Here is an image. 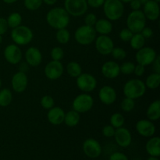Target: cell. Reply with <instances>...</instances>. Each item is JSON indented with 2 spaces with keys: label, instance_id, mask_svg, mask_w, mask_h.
<instances>
[{
  "label": "cell",
  "instance_id": "cb8c5ba5",
  "mask_svg": "<svg viewBox=\"0 0 160 160\" xmlns=\"http://www.w3.org/2000/svg\"><path fill=\"white\" fill-rule=\"evenodd\" d=\"M145 149L150 156L159 157L160 156V138L159 137H151L145 145Z\"/></svg>",
  "mask_w": 160,
  "mask_h": 160
},
{
  "label": "cell",
  "instance_id": "7dc6e473",
  "mask_svg": "<svg viewBox=\"0 0 160 160\" xmlns=\"http://www.w3.org/2000/svg\"><path fill=\"white\" fill-rule=\"evenodd\" d=\"M140 33L142 34V36H143L145 39L150 38L153 35L152 29L151 28H149V27L146 26L142 29V31H141Z\"/></svg>",
  "mask_w": 160,
  "mask_h": 160
},
{
  "label": "cell",
  "instance_id": "6da1fadb",
  "mask_svg": "<svg viewBox=\"0 0 160 160\" xmlns=\"http://www.w3.org/2000/svg\"><path fill=\"white\" fill-rule=\"evenodd\" d=\"M70 15L64 8L55 7L51 9L46 15V21L53 29L67 28L70 23Z\"/></svg>",
  "mask_w": 160,
  "mask_h": 160
},
{
  "label": "cell",
  "instance_id": "52a82bcc",
  "mask_svg": "<svg viewBox=\"0 0 160 160\" xmlns=\"http://www.w3.org/2000/svg\"><path fill=\"white\" fill-rule=\"evenodd\" d=\"M88 6L87 0H65L64 1V9L70 16L74 17H81L87 12Z\"/></svg>",
  "mask_w": 160,
  "mask_h": 160
},
{
  "label": "cell",
  "instance_id": "8992f818",
  "mask_svg": "<svg viewBox=\"0 0 160 160\" xmlns=\"http://www.w3.org/2000/svg\"><path fill=\"white\" fill-rule=\"evenodd\" d=\"M146 18L141 9L133 10L127 17V28L133 33H140L146 26Z\"/></svg>",
  "mask_w": 160,
  "mask_h": 160
},
{
  "label": "cell",
  "instance_id": "e575fe53",
  "mask_svg": "<svg viewBox=\"0 0 160 160\" xmlns=\"http://www.w3.org/2000/svg\"><path fill=\"white\" fill-rule=\"evenodd\" d=\"M135 64L132 62H124L120 65V73L124 75H130L134 73Z\"/></svg>",
  "mask_w": 160,
  "mask_h": 160
},
{
  "label": "cell",
  "instance_id": "74e56055",
  "mask_svg": "<svg viewBox=\"0 0 160 160\" xmlns=\"http://www.w3.org/2000/svg\"><path fill=\"white\" fill-rule=\"evenodd\" d=\"M50 56L52 60L60 61L62 60L64 56V52L62 48L59 46H56L52 48Z\"/></svg>",
  "mask_w": 160,
  "mask_h": 160
},
{
  "label": "cell",
  "instance_id": "b9f144b4",
  "mask_svg": "<svg viewBox=\"0 0 160 160\" xmlns=\"http://www.w3.org/2000/svg\"><path fill=\"white\" fill-rule=\"evenodd\" d=\"M97 21V17L95 14L92 13V12H90V13H88L87 15L84 17V23L85 25H88V26L94 27L95 23H96Z\"/></svg>",
  "mask_w": 160,
  "mask_h": 160
},
{
  "label": "cell",
  "instance_id": "f907efd6",
  "mask_svg": "<svg viewBox=\"0 0 160 160\" xmlns=\"http://www.w3.org/2000/svg\"><path fill=\"white\" fill-rule=\"evenodd\" d=\"M29 67L30 66L28 65L26 62H21L20 65V70H19V71L23 72V73H27V72L29 70Z\"/></svg>",
  "mask_w": 160,
  "mask_h": 160
},
{
  "label": "cell",
  "instance_id": "f35d334b",
  "mask_svg": "<svg viewBox=\"0 0 160 160\" xmlns=\"http://www.w3.org/2000/svg\"><path fill=\"white\" fill-rule=\"evenodd\" d=\"M41 106H42V108H44L45 109H50L51 108H52L55 105V101L53 99V98L50 95H44L42 98H41Z\"/></svg>",
  "mask_w": 160,
  "mask_h": 160
},
{
  "label": "cell",
  "instance_id": "4316f807",
  "mask_svg": "<svg viewBox=\"0 0 160 160\" xmlns=\"http://www.w3.org/2000/svg\"><path fill=\"white\" fill-rule=\"evenodd\" d=\"M130 45L134 50H139L144 47L145 43V38L141 33H134L130 40Z\"/></svg>",
  "mask_w": 160,
  "mask_h": 160
},
{
  "label": "cell",
  "instance_id": "3957f363",
  "mask_svg": "<svg viewBox=\"0 0 160 160\" xmlns=\"http://www.w3.org/2000/svg\"><path fill=\"white\" fill-rule=\"evenodd\" d=\"M102 6L105 16L110 21H117L123 17L124 6L120 0H105Z\"/></svg>",
  "mask_w": 160,
  "mask_h": 160
},
{
  "label": "cell",
  "instance_id": "d4e9b609",
  "mask_svg": "<svg viewBox=\"0 0 160 160\" xmlns=\"http://www.w3.org/2000/svg\"><path fill=\"white\" fill-rule=\"evenodd\" d=\"M146 117L151 121H156L160 118V101L156 100L148 106L146 111Z\"/></svg>",
  "mask_w": 160,
  "mask_h": 160
},
{
  "label": "cell",
  "instance_id": "bcb514c9",
  "mask_svg": "<svg viewBox=\"0 0 160 160\" xmlns=\"http://www.w3.org/2000/svg\"><path fill=\"white\" fill-rule=\"evenodd\" d=\"M145 73V67L141 65V64L138 63L137 65H135V67H134V74L137 77H142L143 76L144 73Z\"/></svg>",
  "mask_w": 160,
  "mask_h": 160
},
{
  "label": "cell",
  "instance_id": "6f0895ef",
  "mask_svg": "<svg viewBox=\"0 0 160 160\" xmlns=\"http://www.w3.org/2000/svg\"><path fill=\"white\" fill-rule=\"evenodd\" d=\"M2 41H3L2 35H0V44H2Z\"/></svg>",
  "mask_w": 160,
  "mask_h": 160
},
{
  "label": "cell",
  "instance_id": "db71d44e",
  "mask_svg": "<svg viewBox=\"0 0 160 160\" xmlns=\"http://www.w3.org/2000/svg\"><path fill=\"white\" fill-rule=\"evenodd\" d=\"M147 160H159L158 157H155V156H150Z\"/></svg>",
  "mask_w": 160,
  "mask_h": 160
},
{
  "label": "cell",
  "instance_id": "ee69618b",
  "mask_svg": "<svg viewBox=\"0 0 160 160\" xmlns=\"http://www.w3.org/2000/svg\"><path fill=\"white\" fill-rule=\"evenodd\" d=\"M109 160H128V156L120 152H116L112 153L109 157Z\"/></svg>",
  "mask_w": 160,
  "mask_h": 160
},
{
  "label": "cell",
  "instance_id": "7402d4cb",
  "mask_svg": "<svg viewBox=\"0 0 160 160\" xmlns=\"http://www.w3.org/2000/svg\"><path fill=\"white\" fill-rule=\"evenodd\" d=\"M65 113L63 109L58 106H53L50 109H48L47 113V119L51 124L57 126L63 123Z\"/></svg>",
  "mask_w": 160,
  "mask_h": 160
},
{
  "label": "cell",
  "instance_id": "4fadbf2b",
  "mask_svg": "<svg viewBox=\"0 0 160 160\" xmlns=\"http://www.w3.org/2000/svg\"><path fill=\"white\" fill-rule=\"evenodd\" d=\"M3 55H4L6 60L12 65L20 63L23 58V53H22L21 49L20 48L19 45H16V44L8 45L5 48Z\"/></svg>",
  "mask_w": 160,
  "mask_h": 160
},
{
  "label": "cell",
  "instance_id": "30bf717a",
  "mask_svg": "<svg viewBox=\"0 0 160 160\" xmlns=\"http://www.w3.org/2000/svg\"><path fill=\"white\" fill-rule=\"evenodd\" d=\"M157 56L156 50L152 47H142L137 51L135 59L138 63L147 67L152 64Z\"/></svg>",
  "mask_w": 160,
  "mask_h": 160
},
{
  "label": "cell",
  "instance_id": "7a4b0ae2",
  "mask_svg": "<svg viewBox=\"0 0 160 160\" xmlns=\"http://www.w3.org/2000/svg\"><path fill=\"white\" fill-rule=\"evenodd\" d=\"M145 82L140 79H131L125 83L123 88V95L127 98L137 99L143 96L146 92Z\"/></svg>",
  "mask_w": 160,
  "mask_h": 160
},
{
  "label": "cell",
  "instance_id": "d590c367",
  "mask_svg": "<svg viewBox=\"0 0 160 160\" xmlns=\"http://www.w3.org/2000/svg\"><path fill=\"white\" fill-rule=\"evenodd\" d=\"M42 0H24V6L30 11H35L42 6Z\"/></svg>",
  "mask_w": 160,
  "mask_h": 160
},
{
  "label": "cell",
  "instance_id": "836d02e7",
  "mask_svg": "<svg viewBox=\"0 0 160 160\" xmlns=\"http://www.w3.org/2000/svg\"><path fill=\"white\" fill-rule=\"evenodd\" d=\"M134 106H135L134 100L132 99V98H127V97H125L122 100L121 103H120V108L125 112H129L132 111L134 109Z\"/></svg>",
  "mask_w": 160,
  "mask_h": 160
},
{
  "label": "cell",
  "instance_id": "ba28073f",
  "mask_svg": "<svg viewBox=\"0 0 160 160\" xmlns=\"http://www.w3.org/2000/svg\"><path fill=\"white\" fill-rule=\"evenodd\" d=\"M94 105V99L88 93H82L75 97L72 106L73 110L79 113H84L92 109Z\"/></svg>",
  "mask_w": 160,
  "mask_h": 160
},
{
  "label": "cell",
  "instance_id": "91938a15",
  "mask_svg": "<svg viewBox=\"0 0 160 160\" xmlns=\"http://www.w3.org/2000/svg\"><path fill=\"white\" fill-rule=\"evenodd\" d=\"M1 86H2V81L1 79H0V88H1Z\"/></svg>",
  "mask_w": 160,
  "mask_h": 160
},
{
  "label": "cell",
  "instance_id": "8d00e7d4",
  "mask_svg": "<svg viewBox=\"0 0 160 160\" xmlns=\"http://www.w3.org/2000/svg\"><path fill=\"white\" fill-rule=\"evenodd\" d=\"M111 55L116 60H123L127 56V52L121 47H114L111 52Z\"/></svg>",
  "mask_w": 160,
  "mask_h": 160
},
{
  "label": "cell",
  "instance_id": "680465c9",
  "mask_svg": "<svg viewBox=\"0 0 160 160\" xmlns=\"http://www.w3.org/2000/svg\"><path fill=\"white\" fill-rule=\"evenodd\" d=\"M155 2H158V3H159V2H160V0H154Z\"/></svg>",
  "mask_w": 160,
  "mask_h": 160
},
{
  "label": "cell",
  "instance_id": "11a10c76",
  "mask_svg": "<svg viewBox=\"0 0 160 160\" xmlns=\"http://www.w3.org/2000/svg\"><path fill=\"white\" fill-rule=\"evenodd\" d=\"M120 2H122L123 3H129L131 0H120Z\"/></svg>",
  "mask_w": 160,
  "mask_h": 160
},
{
  "label": "cell",
  "instance_id": "c3c4849f",
  "mask_svg": "<svg viewBox=\"0 0 160 160\" xmlns=\"http://www.w3.org/2000/svg\"><path fill=\"white\" fill-rule=\"evenodd\" d=\"M160 58L159 56H157V57L156 58V59L154 60V62H152V69L154 70V73H160Z\"/></svg>",
  "mask_w": 160,
  "mask_h": 160
},
{
  "label": "cell",
  "instance_id": "277c9868",
  "mask_svg": "<svg viewBox=\"0 0 160 160\" xmlns=\"http://www.w3.org/2000/svg\"><path fill=\"white\" fill-rule=\"evenodd\" d=\"M33 38L34 34L32 30L25 25H20L12 29L11 31V38L17 45L24 46L28 45L31 42Z\"/></svg>",
  "mask_w": 160,
  "mask_h": 160
},
{
  "label": "cell",
  "instance_id": "603a6c76",
  "mask_svg": "<svg viewBox=\"0 0 160 160\" xmlns=\"http://www.w3.org/2000/svg\"><path fill=\"white\" fill-rule=\"evenodd\" d=\"M96 33L100 35H109L112 31V23L108 19H99L97 20L96 23L94 25Z\"/></svg>",
  "mask_w": 160,
  "mask_h": 160
},
{
  "label": "cell",
  "instance_id": "8fae6325",
  "mask_svg": "<svg viewBox=\"0 0 160 160\" xmlns=\"http://www.w3.org/2000/svg\"><path fill=\"white\" fill-rule=\"evenodd\" d=\"M64 67L60 61L52 60L46 64L44 69L45 77L50 81H56L63 74Z\"/></svg>",
  "mask_w": 160,
  "mask_h": 160
},
{
  "label": "cell",
  "instance_id": "f1b7e54d",
  "mask_svg": "<svg viewBox=\"0 0 160 160\" xmlns=\"http://www.w3.org/2000/svg\"><path fill=\"white\" fill-rule=\"evenodd\" d=\"M67 72L71 78H77L82 73L81 66L76 61H71L67 65Z\"/></svg>",
  "mask_w": 160,
  "mask_h": 160
},
{
  "label": "cell",
  "instance_id": "d6a6232c",
  "mask_svg": "<svg viewBox=\"0 0 160 160\" xmlns=\"http://www.w3.org/2000/svg\"><path fill=\"white\" fill-rule=\"evenodd\" d=\"M109 121H110L111 126L113 127L115 129H117V128H121V127L123 126L125 119L123 114H121L120 112H115V113L111 116Z\"/></svg>",
  "mask_w": 160,
  "mask_h": 160
},
{
  "label": "cell",
  "instance_id": "ffe728a7",
  "mask_svg": "<svg viewBox=\"0 0 160 160\" xmlns=\"http://www.w3.org/2000/svg\"><path fill=\"white\" fill-rule=\"evenodd\" d=\"M25 61L30 67H38L42 63V54L36 47H29L25 52Z\"/></svg>",
  "mask_w": 160,
  "mask_h": 160
},
{
  "label": "cell",
  "instance_id": "e0dca14e",
  "mask_svg": "<svg viewBox=\"0 0 160 160\" xmlns=\"http://www.w3.org/2000/svg\"><path fill=\"white\" fill-rule=\"evenodd\" d=\"M113 137L117 145L122 148L128 147L131 145V142H132V135H131V131L128 128H123V127L116 129Z\"/></svg>",
  "mask_w": 160,
  "mask_h": 160
},
{
  "label": "cell",
  "instance_id": "f6af8a7d",
  "mask_svg": "<svg viewBox=\"0 0 160 160\" xmlns=\"http://www.w3.org/2000/svg\"><path fill=\"white\" fill-rule=\"evenodd\" d=\"M105 0H87L88 6H91L92 8H95V9L102 6Z\"/></svg>",
  "mask_w": 160,
  "mask_h": 160
},
{
  "label": "cell",
  "instance_id": "5b68a950",
  "mask_svg": "<svg viewBox=\"0 0 160 160\" xmlns=\"http://www.w3.org/2000/svg\"><path fill=\"white\" fill-rule=\"evenodd\" d=\"M97 37V33L94 27L82 25L75 31V41L79 45H89L95 42Z\"/></svg>",
  "mask_w": 160,
  "mask_h": 160
},
{
  "label": "cell",
  "instance_id": "7bdbcfd3",
  "mask_svg": "<svg viewBox=\"0 0 160 160\" xmlns=\"http://www.w3.org/2000/svg\"><path fill=\"white\" fill-rule=\"evenodd\" d=\"M9 27H8L6 19L0 17V35H3L7 32Z\"/></svg>",
  "mask_w": 160,
  "mask_h": 160
},
{
  "label": "cell",
  "instance_id": "f5cc1de1",
  "mask_svg": "<svg viewBox=\"0 0 160 160\" xmlns=\"http://www.w3.org/2000/svg\"><path fill=\"white\" fill-rule=\"evenodd\" d=\"M6 4H12V3H15L16 2H17L18 0H2Z\"/></svg>",
  "mask_w": 160,
  "mask_h": 160
},
{
  "label": "cell",
  "instance_id": "d6986e66",
  "mask_svg": "<svg viewBox=\"0 0 160 160\" xmlns=\"http://www.w3.org/2000/svg\"><path fill=\"white\" fill-rule=\"evenodd\" d=\"M143 13L146 20L150 21H155L158 20L160 14V8L159 3L155 2L154 0H149L144 4Z\"/></svg>",
  "mask_w": 160,
  "mask_h": 160
},
{
  "label": "cell",
  "instance_id": "60d3db41",
  "mask_svg": "<svg viewBox=\"0 0 160 160\" xmlns=\"http://www.w3.org/2000/svg\"><path fill=\"white\" fill-rule=\"evenodd\" d=\"M116 129L112 126L109 125H106L103 127L102 130V133L103 136L106 138H112L115 134Z\"/></svg>",
  "mask_w": 160,
  "mask_h": 160
},
{
  "label": "cell",
  "instance_id": "ab89813d",
  "mask_svg": "<svg viewBox=\"0 0 160 160\" xmlns=\"http://www.w3.org/2000/svg\"><path fill=\"white\" fill-rule=\"evenodd\" d=\"M134 33L131 31V30L128 29V28H123L119 33V38H120V40L123 42H129L131 38H132Z\"/></svg>",
  "mask_w": 160,
  "mask_h": 160
},
{
  "label": "cell",
  "instance_id": "2e32d148",
  "mask_svg": "<svg viewBox=\"0 0 160 160\" xmlns=\"http://www.w3.org/2000/svg\"><path fill=\"white\" fill-rule=\"evenodd\" d=\"M135 128L137 132L141 136L145 138L152 137L156 131V128L153 122L148 120V119L138 120L136 123Z\"/></svg>",
  "mask_w": 160,
  "mask_h": 160
},
{
  "label": "cell",
  "instance_id": "f546056e",
  "mask_svg": "<svg viewBox=\"0 0 160 160\" xmlns=\"http://www.w3.org/2000/svg\"><path fill=\"white\" fill-rule=\"evenodd\" d=\"M160 84V73H151L147 77L146 80H145V87L154 90L159 88Z\"/></svg>",
  "mask_w": 160,
  "mask_h": 160
},
{
  "label": "cell",
  "instance_id": "816d5d0a",
  "mask_svg": "<svg viewBox=\"0 0 160 160\" xmlns=\"http://www.w3.org/2000/svg\"><path fill=\"white\" fill-rule=\"evenodd\" d=\"M42 2L48 6H53L57 2V0H42Z\"/></svg>",
  "mask_w": 160,
  "mask_h": 160
},
{
  "label": "cell",
  "instance_id": "9a60e30c",
  "mask_svg": "<svg viewBox=\"0 0 160 160\" xmlns=\"http://www.w3.org/2000/svg\"><path fill=\"white\" fill-rule=\"evenodd\" d=\"M12 90L17 93H23L28 85V78L26 73L18 71L14 73L11 80Z\"/></svg>",
  "mask_w": 160,
  "mask_h": 160
},
{
  "label": "cell",
  "instance_id": "9c48e42d",
  "mask_svg": "<svg viewBox=\"0 0 160 160\" xmlns=\"http://www.w3.org/2000/svg\"><path fill=\"white\" fill-rule=\"evenodd\" d=\"M76 84L78 88L84 93L92 92L96 88L97 80L93 75L88 73H82L76 78Z\"/></svg>",
  "mask_w": 160,
  "mask_h": 160
},
{
  "label": "cell",
  "instance_id": "9f6ffc18",
  "mask_svg": "<svg viewBox=\"0 0 160 160\" xmlns=\"http://www.w3.org/2000/svg\"><path fill=\"white\" fill-rule=\"evenodd\" d=\"M139 1L141 2V3H142V5H144V4H145V3H146L147 2L149 1V0H139Z\"/></svg>",
  "mask_w": 160,
  "mask_h": 160
},
{
  "label": "cell",
  "instance_id": "83f0119b",
  "mask_svg": "<svg viewBox=\"0 0 160 160\" xmlns=\"http://www.w3.org/2000/svg\"><path fill=\"white\" fill-rule=\"evenodd\" d=\"M12 101V92L9 88H2L0 90V106L7 107Z\"/></svg>",
  "mask_w": 160,
  "mask_h": 160
},
{
  "label": "cell",
  "instance_id": "1f68e13d",
  "mask_svg": "<svg viewBox=\"0 0 160 160\" xmlns=\"http://www.w3.org/2000/svg\"><path fill=\"white\" fill-rule=\"evenodd\" d=\"M56 38L57 42L61 45H65L69 42L70 39V33L67 28L57 30L56 34Z\"/></svg>",
  "mask_w": 160,
  "mask_h": 160
},
{
  "label": "cell",
  "instance_id": "4dcf8cb0",
  "mask_svg": "<svg viewBox=\"0 0 160 160\" xmlns=\"http://www.w3.org/2000/svg\"><path fill=\"white\" fill-rule=\"evenodd\" d=\"M22 20H23L22 16L19 12H12L6 19L8 27L12 29L21 25Z\"/></svg>",
  "mask_w": 160,
  "mask_h": 160
},
{
  "label": "cell",
  "instance_id": "44dd1931",
  "mask_svg": "<svg viewBox=\"0 0 160 160\" xmlns=\"http://www.w3.org/2000/svg\"><path fill=\"white\" fill-rule=\"evenodd\" d=\"M101 73L107 79H115L120 74V65L115 61H107L102 66Z\"/></svg>",
  "mask_w": 160,
  "mask_h": 160
},
{
  "label": "cell",
  "instance_id": "5bb4252c",
  "mask_svg": "<svg viewBox=\"0 0 160 160\" xmlns=\"http://www.w3.org/2000/svg\"><path fill=\"white\" fill-rule=\"evenodd\" d=\"M83 152L89 158L98 157L102 153V146L99 142L94 138H88L83 143Z\"/></svg>",
  "mask_w": 160,
  "mask_h": 160
},
{
  "label": "cell",
  "instance_id": "681fc988",
  "mask_svg": "<svg viewBox=\"0 0 160 160\" xmlns=\"http://www.w3.org/2000/svg\"><path fill=\"white\" fill-rule=\"evenodd\" d=\"M130 5H131V8L132 9V10H139L142 6L139 0H131L130 2Z\"/></svg>",
  "mask_w": 160,
  "mask_h": 160
},
{
  "label": "cell",
  "instance_id": "7c38bea8",
  "mask_svg": "<svg viewBox=\"0 0 160 160\" xmlns=\"http://www.w3.org/2000/svg\"><path fill=\"white\" fill-rule=\"evenodd\" d=\"M95 46L97 52L102 56H108L114 48L112 39L108 35H99L95 40Z\"/></svg>",
  "mask_w": 160,
  "mask_h": 160
},
{
  "label": "cell",
  "instance_id": "484cf974",
  "mask_svg": "<svg viewBox=\"0 0 160 160\" xmlns=\"http://www.w3.org/2000/svg\"><path fill=\"white\" fill-rule=\"evenodd\" d=\"M80 120H81L80 113L73 109L65 113L63 123H65V124L69 128H73L79 123Z\"/></svg>",
  "mask_w": 160,
  "mask_h": 160
},
{
  "label": "cell",
  "instance_id": "ac0fdd59",
  "mask_svg": "<svg viewBox=\"0 0 160 160\" xmlns=\"http://www.w3.org/2000/svg\"><path fill=\"white\" fill-rule=\"evenodd\" d=\"M117 92L112 87L109 85H105L99 89L98 92V98L101 102L103 104L109 105L113 104L117 100Z\"/></svg>",
  "mask_w": 160,
  "mask_h": 160
}]
</instances>
